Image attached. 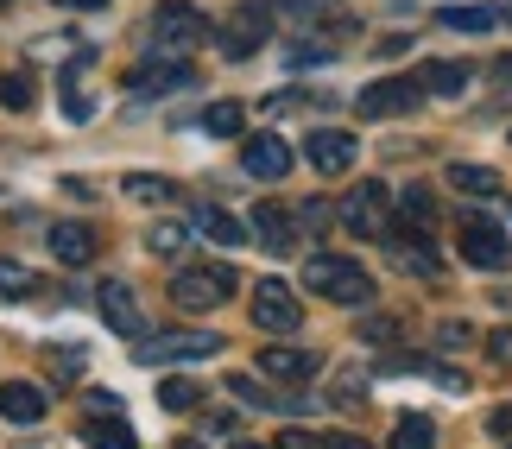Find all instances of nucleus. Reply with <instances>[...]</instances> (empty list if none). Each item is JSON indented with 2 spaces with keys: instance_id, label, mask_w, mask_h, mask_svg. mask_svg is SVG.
<instances>
[{
  "instance_id": "3",
  "label": "nucleus",
  "mask_w": 512,
  "mask_h": 449,
  "mask_svg": "<svg viewBox=\"0 0 512 449\" xmlns=\"http://www.w3.org/2000/svg\"><path fill=\"white\" fill-rule=\"evenodd\" d=\"M234 285H241V279H234L228 266H184V272L171 279V304L190 310V317H203V310H215Z\"/></svg>"
},
{
  "instance_id": "26",
  "label": "nucleus",
  "mask_w": 512,
  "mask_h": 449,
  "mask_svg": "<svg viewBox=\"0 0 512 449\" xmlns=\"http://www.w3.org/2000/svg\"><path fill=\"white\" fill-rule=\"evenodd\" d=\"M146 247L159 253V260H177V253L190 247V228H184V222H159V228L146 234Z\"/></svg>"
},
{
  "instance_id": "36",
  "label": "nucleus",
  "mask_w": 512,
  "mask_h": 449,
  "mask_svg": "<svg viewBox=\"0 0 512 449\" xmlns=\"http://www.w3.org/2000/svg\"><path fill=\"white\" fill-rule=\"evenodd\" d=\"M361 336L367 342H392V336H399V323H392V317H373V323H361Z\"/></svg>"
},
{
  "instance_id": "30",
  "label": "nucleus",
  "mask_w": 512,
  "mask_h": 449,
  "mask_svg": "<svg viewBox=\"0 0 512 449\" xmlns=\"http://www.w3.org/2000/svg\"><path fill=\"white\" fill-rule=\"evenodd\" d=\"M228 386H234V399H241V405H260V412H272V405H285L279 393H266V386L253 380V374H234Z\"/></svg>"
},
{
  "instance_id": "44",
  "label": "nucleus",
  "mask_w": 512,
  "mask_h": 449,
  "mask_svg": "<svg viewBox=\"0 0 512 449\" xmlns=\"http://www.w3.org/2000/svg\"><path fill=\"white\" fill-rule=\"evenodd\" d=\"M171 449H203V443H171Z\"/></svg>"
},
{
  "instance_id": "45",
  "label": "nucleus",
  "mask_w": 512,
  "mask_h": 449,
  "mask_svg": "<svg viewBox=\"0 0 512 449\" xmlns=\"http://www.w3.org/2000/svg\"><path fill=\"white\" fill-rule=\"evenodd\" d=\"M234 449H260V443H234Z\"/></svg>"
},
{
  "instance_id": "10",
  "label": "nucleus",
  "mask_w": 512,
  "mask_h": 449,
  "mask_svg": "<svg viewBox=\"0 0 512 449\" xmlns=\"http://www.w3.org/2000/svg\"><path fill=\"white\" fill-rule=\"evenodd\" d=\"M241 165H247V178H260V184H279L285 171H291V146L279 140V133H253V140L241 146Z\"/></svg>"
},
{
  "instance_id": "41",
  "label": "nucleus",
  "mask_w": 512,
  "mask_h": 449,
  "mask_svg": "<svg viewBox=\"0 0 512 449\" xmlns=\"http://www.w3.org/2000/svg\"><path fill=\"white\" fill-rule=\"evenodd\" d=\"M64 7H76V13H102L108 0H64Z\"/></svg>"
},
{
  "instance_id": "5",
  "label": "nucleus",
  "mask_w": 512,
  "mask_h": 449,
  "mask_svg": "<svg viewBox=\"0 0 512 449\" xmlns=\"http://www.w3.org/2000/svg\"><path fill=\"white\" fill-rule=\"evenodd\" d=\"M146 38H152V51H190V45H203L209 38V19L196 13V7H184V0H177V7H159L152 13V26H146Z\"/></svg>"
},
{
  "instance_id": "32",
  "label": "nucleus",
  "mask_w": 512,
  "mask_h": 449,
  "mask_svg": "<svg viewBox=\"0 0 512 449\" xmlns=\"http://www.w3.org/2000/svg\"><path fill=\"white\" fill-rule=\"evenodd\" d=\"M285 57H291L298 70H310V64H329V57H336V45H291Z\"/></svg>"
},
{
  "instance_id": "13",
  "label": "nucleus",
  "mask_w": 512,
  "mask_h": 449,
  "mask_svg": "<svg viewBox=\"0 0 512 449\" xmlns=\"http://www.w3.org/2000/svg\"><path fill=\"white\" fill-rule=\"evenodd\" d=\"M95 304H102V323L108 329H121V336H146V317H140V304H133V291L121 279L95 285Z\"/></svg>"
},
{
  "instance_id": "39",
  "label": "nucleus",
  "mask_w": 512,
  "mask_h": 449,
  "mask_svg": "<svg viewBox=\"0 0 512 449\" xmlns=\"http://www.w3.org/2000/svg\"><path fill=\"white\" fill-rule=\"evenodd\" d=\"M51 367H57V374H76V367H83V348H70V355L57 348V355H51Z\"/></svg>"
},
{
  "instance_id": "14",
  "label": "nucleus",
  "mask_w": 512,
  "mask_h": 449,
  "mask_svg": "<svg viewBox=\"0 0 512 449\" xmlns=\"http://www.w3.org/2000/svg\"><path fill=\"white\" fill-rule=\"evenodd\" d=\"M196 76H190V64L184 57H159V64H140L127 76V89L133 95H177V89H190Z\"/></svg>"
},
{
  "instance_id": "22",
  "label": "nucleus",
  "mask_w": 512,
  "mask_h": 449,
  "mask_svg": "<svg viewBox=\"0 0 512 449\" xmlns=\"http://www.w3.org/2000/svg\"><path fill=\"white\" fill-rule=\"evenodd\" d=\"M449 184L462 197H500V171H487V165H449Z\"/></svg>"
},
{
  "instance_id": "21",
  "label": "nucleus",
  "mask_w": 512,
  "mask_h": 449,
  "mask_svg": "<svg viewBox=\"0 0 512 449\" xmlns=\"http://www.w3.org/2000/svg\"><path fill=\"white\" fill-rule=\"evenodd\" d=\"M159 405H165V412H196V405H203V380H190V374H165Z\"/></svg>"
},
{
  "instance_id": "7",
  "label": "nucleus",
  "mask_w": 512,
  "mask_h": 449,
  "mask_svg": "<svg viewBox=\"0 0 512 449\" xmlns=\"http://www.w3.org/2000/svg\"><path fill=\"white\" fill-rule=\"evenodd\" d=\"M462 260H468V266H481V272L512 266V241H506V228H494V222H462Z\"/></svg>"
},
{
  "instance_id": "16",
  "label": "nucleus",
  "mask_w": 512,
  "mask_h": 449,
  "mask_svg": "<svg viewBox=\"0 0 512 449\" xmlns=\"http://www.w3.org/2000/svg\"><path fill=\"white\" fill-rule=\"evenodd\" d=\"M253 241H266L272 253H291V241H298V216L279 203H260L253 209Z\"/></svg>"
},
{
  "instance_id": "40",
  "label": "nucleus",
  "mask_w": 512,
  "mask_h": 449,
  "mask_svg": "<svg viewBox=\"0 0 512 449\" xmlns=\"http://www.w3.org/2000/svg\"><path fill=\"white\" fill-rule=\"evenodd\" d=\"M487 431H494V437H512V405H500V412L487 418Z\"/></svg>"
},
{
  "instance_id": "17",
  "label": "nucleus",
  "mask_w": 512,
  "mask_h": 449,
  "mask_svg": "<svg viewBox=\"0 0 512 449\" xmlns=\"http://www.w3.org/2000/svg\"><path fill=\"white\" fill-rule=\"evenodd\" d=\"M317 355H310V348H266L260 355V374H272V380H285V386H298V380H310L317 374Z\"/></svg>"
},
{
  "instance_id": "1",
  "label": "nucleus",
  "mask_w": 512,
  "mask_h": 449,
  "mask_svg": "<svg viewBox=\"0 0 512 449\" xmlns=\"http://www.w3.org/2000/svg\"><path fill=\"white\" fill-rule=\"evenodd\" d=\"M304 285L317 291V298H329V304H367V298H373L367 266H361V260H342V253H310Z\"/></svg>"
},
{
  "instance_id": "33",
  "label": "nucleus",
  "mask_w": 512,
  "mask_h": 449,
  "mask_svg": "<svg viewBox=\"0 0 512 449\" xmlns=\"http://www.w3.org/2000/svg\"><path fill=\"white\" fill-rule=\"evenodd\" d=\"M64 114H70V121H89V114H95V102H89L83 89H70V83H64Z\"/></svg>"
},
{
  "instance_id": "28",
  "label": "nucleus",
  "mask_w": 512,
  "mask_h": 449,
  "mask_svg": "<svg viewBox=\"0 0 512 449\" xmlns=\"http://www.w3.org/2000/svg\"><path fill=\"white\" fill-rule=\"evenodd\" d=\"M399 209H405V222H411V228H424L430 216H437V197H430L424 184H411V190H399Z\"/></svg>"
},
{
  "instance_id": "4",
  "label": "nucleus",
  "mask_w": 512,
  "mask_h": 449,
  "mask_svg": "<svg viewBox=\"0 0 512 449\" xmlns=\"http://www.w3.org/2000/svg\"><path fill=\"white\" fill-rule=\"evenodd\" d=\"M342 228L361 234V241H386V228H392V197H386V184H354L348 203H342Z\"/></svg>"
},
{
  "instance_id": "43",
  "label": "nucleus",
  "mask_w": 512,
  "mask_h": 449,
  "mask_svg": "<svg viewBox=\"0 0 512 449\" xmlns=\"http://www.w3.org/2000/svg\"><path fill=\"white\" fill-rule=\"evenodd\" d=\"M500 19H512V0H500Z\"/></svg>"
},
{
  "instance_id": "19",
  "label": "nucleus",
  "mask_w": 512,
  "mask_h": 449,
  "mask_svg": "<svg viewBox=\"0 0 512 449\" xmlns=\"http://www.w3.org/2000/svg\"><path fill=\"white\" fill-rule=\"evenodd\" d=\"M468 76H475L468 64H456V57L443 64V57H437V64H424V70H418V83H424V95H462V89H468Z\"/></svg>"
},
{
  "instance_id": "27",
  "label": "nucleus",
  "mask_w": 512,
  "mask_h": 449,
  "mask_svg": "<svg viewBox=\"0 0 512 449\" xmlns=\"http://www.w3.org/2000/svg\"><path fill=\"white\" fill-rule=\"evenodd\" d=\"M32 95H38V89H32L26 70H0V108H19V114H26Z\"/></svg>"
},
{
  "instance_id": "6",
  "label": "nucleus",
  "mask_w": 512,
  "mask_h": 449,
  "mask_svg": "<svg viewBox=\"0 0 512 449\" xmlns=\"http://www.w3.org/2000/svg\"><path fill=\"white\" fill-rule=\"evenodd\" d=\"M253 323L272 329V336H291V329L304 323L298 291H291L285 279H260V285H253Z\"/></svg>"
},
{
  "instance_id": "38",
  "label": "nucleus",
  "mask_w": 512,
  "mask_h": 449,
  "mask_svg": "<svg viewBox=\"0 0 512 449\" xmlns=\"http://www.w3.org/2000/svg\"><path fill=\"white\" fill-rule=\"evenodd\" d=\"M323 449H373V443H367V437H348V431H329Z\"/></svg>"
},
{
  "instance_id": "31",
  "label": "nucleus",
  "mask_w": 512,
  "mask_h": 449,
  "mask_svg": "<svg viewBox=\"0 0 512 449\" xmlns=\"http://www.w3.org/2000/svg\"><path fill=\"white\" fill-rule=\"evenodd\" d=\"M32 272L26 266H13V260H0V298H32Z\"/></svg>"
},
{
  "instance_id": "8",
  "label": "nucleus",
  "mask_w": 512,
  "mask_h": 449,
  "mask_svg": "<svg viewBox=\"0 0 512 449\" xmlns=\"http://www.w3.org/2000/svg\"><path fill=\"white\" fill-rule=\"evenodd\" d=\"M418 102H424V83H418V76H392V83L361 89V114H367V121H386V114H411Z\"/></svg>"
},
{
  "instance_id": "24",
  "label": "nucleus",
  "mask_w": 512,
  "mask_h": 449,
  "mask_svg": "<svg viewBox=\"0 0 512 449\" xmlns=\"http://www.w3.org/2000/svg\"><path fill=\"white\" fill-rule=\"evenodd\" d=\"M437 443V424L418 418V412H405L399 424H392V449H430Z\"/></svg>"
},
{
  "instance_id": "20",
  "label": "nucleus",
  "mask_w": 512,
  "mask_h": 449,
  "mask_svg": "<svg viewBox=\"0 0 512 449\" xmlns=\"http://www.w3.org/2000/svg\"><path fill=\"white\" fill-rule=\"evenodd\" d=\"M196 228H203V241H215V247H241V241H253V234L228 216V209H196Z\"/></svg>"
},
{
  "instance_id": "34",
  "label": "nucleus",
  "mask_w": 512,
  "mask_h": 449,
  "mask_svg": "<svg viewBox=\"0 0 512 449\" xmlns=\"http://www.w3.org/2000/svg\"><path fill=\"white\" fill-rule=\"evenodd\" d=\"M468 342H475V329H468V323H443L437 329V348H468Z\"/></svg>"
},
{
  "instance_id": "15",
  "label": "nucleus",
  "mask_w": 512,
  "mask_h": 449,
  "mask_svg": "<svg viewBox=\"0 0 512 449\" xmlns=\"http://www.w3.org/2000/svg\"><path fill=\"white\" fill-rule=\"evenodd\" d=\"M45 412H51L45 386H32V380H7V386H0V418H7V424H38Z\"/></svg>"
},
{
  "instance_id": "11",
  "label": "nucleus",
  "mask_w": 512,
  "mask_h": 449,
  "mask_svg": "<svg viewBox=\"0 0 512 449\" xmlns=\"http://www.w3.org/2000/svg\"><path fill=\"white\" fill-rule=\"evenodd\" d=\"M266 19H272V7L266 0H247L241 13H234V26L222 32V57H253L266 45Z\"/></svg>"
},
{
  "instance_id": "35",
  "label": "nucleus",
  "mask_w": 512,
  "mask_h": 449,
  "mask_svg": "<svg viewBox=\"0 0 512 449\" xmlns=\"http://www.w3.org/2000/svg\"><path fill=\"white\" fill-rule=\"evenodd\" d=\"M487 355H494L500 367H512V329H494V336H487Z\"/></svg>"
},
{
  "instance_id": "25",
  "label": "nucleus",
  "mask_w": 512,
  "mask_h": 449,
  "mask_svg": "<svg viewBox=\"0 0 512 449\" xmlns=\"http://www.w3.org/2000/svg\"><path fill=\"white\" fill-rule=\"evenodd\" d=\"M171 178H159V171H133V178H127V197L133 203H171Z\"/></svg>"
},
{
  "instance_id": "29",
  "label": "nucleus",
  "mask_w": 512,
  "mask_h": 449,
  "mask_svg": "<svg viewBox=\"0 0 512 449\" xmlns=\"http://www.w3.org/2000/svg\"><path fill=\"white\" fill-rule=\"evenodd\" d=\"M241 121H247L241 102H215V108H203V133H241Z\"/></svg>"
},
{
  "instance_id": "23",
  "label": "nucleus",
  "mask_w": 512,
  "mask_h": 449,
  "mask_svg": "<svg viewBox=\"0 0 512 449\" xmlns=\"http://www.w3.org/2000/svg\"><path fill=\"white\" fill-rule=\"evenodd\" d=\"M494 19H500L494 7H443L437 26L443 32H494Z\"/></svg>"
},
{
  "instance_id": "12",
  "label": "nucleus",
  "mask_w": 512,
  "mask_h": 449,
  "mask_svg": "<svg viewBox=\"0 0 512 449\" xmlns=\"http://www.w3.org/2000/svg\"><path fill=\"white\" fill-rule=\"evenodd\" d=\"M45 241H51V260L57 266H89L95 253H102V234H95L89 222H57Z\"/></svg>"
},
{
  "instance_id": "37",
  "label": "nucleus",
  "mask_w": 512,
  "mask_h": 449,
  "mask_svg": "<svg viewBox=\"0 0 512 449\" xmlns=\"http://www.w3.org/2000/svg\"><path fill=\"white\" fill-rule=\"evenodd\" d=\"M279 449H323V437H310V431H285Z\"/></svg>"
},
{
  "instance_id": "46",
  "label": "nucleus",
  "mask_w": 512,
  "mask_h": 449,
  "mask_svg": "<svg viewBox=\"0 0 512 449\" xmlns=\"http://www.w3.org/2000/svg\"><path fill=\"white\" fill-rule=\"evenodd\" d=\"M0 7H7V0H0Z\"/></svg>"
},
{
  "instance_id": "42",
  "label": "nucleus",
  "mask_w": 512,
  "mask_h": 449,
  "mask_svg": "<svg viewBox=\"0 0 512 449\" xmlns=\"http://www.w3.org/2000/svg\"><path fill=\"white\" fill-rule=\"evenodd\" d=\"M494 76H500V83H512V51H506L500 64H494Z\"/></svg>"
},
{
  "instance_id": "18",
  "label": "nucleus",
  "mask_w": 512,
  "mask_h": 449,
  "mask_svg": "<svg viewBox=\"0 0 512 449\" xmlns=\"http://www.w3.org/2000/svg\"><path fill=\"white\" fill-rule=\"evenodd\" d=\"M83 443H89V449H140L127 412H95V418L83 424Z\"/></svg>"
},
{
  "instance_id": "2",
  "label": "nucleus",
  "mask_w": 512,
  "mask_h": 449,
  "mask_svg": "<svg viewBox=\"0 0 512 449\" xmlns=\"http://www.w3.org/2000/svg\"><path fill=\"white\" fill-rule=\"evenodd\" d=\"M222 336H209V329H165V336H140L133 342V361L140 367H165V361H209Z\"/></svg>"
},
{
  "instance_id": "9",
  "label": "nucleus",
  "mask_w": 512,
  "mask_h": 449,
  "mask_svg": "<svg viewBox=\"0 0 512 449\" xmlns=\"http://www.w3.org/2000/svg\"><path fill=\"white\" fill-rule=\"evenodd\" d=\"M354 152H361V146H354V133H342V127H317L304 140V159L317 165L323 178H342V171L354 165Z\"/></svg>"
}]
</instances>
